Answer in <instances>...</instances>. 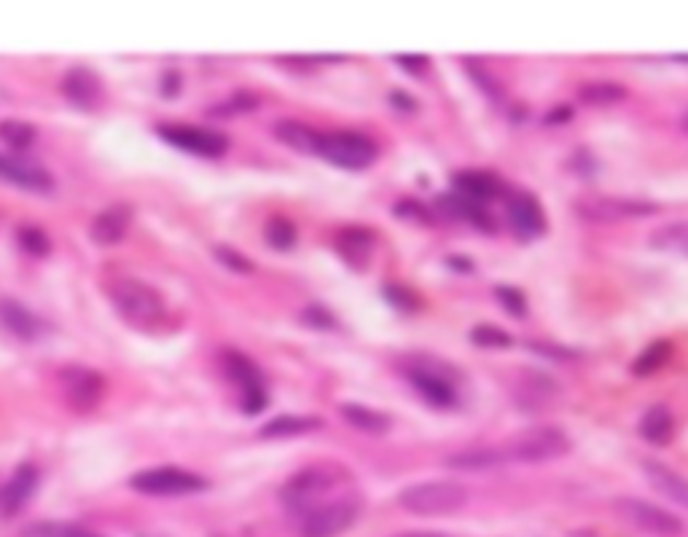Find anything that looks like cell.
Masks as SVG:
<instances>
[{
    "label": "cell",
    "instance_id": "6da1fadb",
    "mask_svg": "<svg viewBox=\"0 0 688 537\" xmlns=\"http://www.w3.org/2000/svg\"><path fill=\"white\" fill-rule=\"evenodd\" d=\"M108 296H111L113 307L119 309V315L140 328L159 323L164 315L162 296L138 277H113L108 285Z\"/></svg>",
    "mask_w": 688,
    "mask_h": 537
},
{
    "label": "cell",
    "instance_id": "7a4b0ae2",
    "mask_svg": "<svg viewBox=\"0 0 688 537\" xmlns=\"http://www.w3.org/2000/svg\"><path fill=\"white\" fill-rule=\"evenodd\" d=\"M500 449L503 462H551L570 452V438L559 427H530L525 433L514 435Z\"/></svg>",
    "mask_w": 688,
    "mask_h": 537
},
{
    "label": "cell",
    "instance_id": "3957f363",
    "mask_svg": "<svg viewBox=\"0 0 688 537\" xmlns=\"http://www.w3.org/2000/svg\"><path fill=\"white\" fill-rule=\"evenodd\" d=\"M398 503L420 516H444L460 511L468 503V489L457 481H422L406 486L398 495Z\"/></svg>",
    "mask_w": 688,
    "mask_h": 537
},
{
    "label": "cell",
    "instance_id": "277c9868",
    "mask_svg": "<svg viewBox=\"0 0 688 537\" xmlns=\"http://www.w3.org/2000/svg\"><path fill=\"white\" fill-rule=\"evenodd\" d=\"M339 481V473L328 465H312V468L299 470L296 476H291L285 481L283 492H280V500L288 511L301 513L307 516L315 508L323 505V497L331 486H336Z\"/></svg>",
    "mask_w": 688,
    "mask_h": 537
},
{
    "label": "cell",
    "instance_id": "5b68a950",
    "mask_svg": "<svg viewBox=\"0 0 688 537\" xmlns=\"http://www.w3.org/2000/svg\"><path fill=\"white\" fill-rule=\"evenodd\" d=\"M315 154L344 170H363L377 159V145L361 132H320Z\"/></svg>",
    "mask_w": 688,
    "mask_h": 537
},
{
    "label": "cell",
    "instance_id": "8992f818",
    "mask_svg": "<svg viewBox=\"0 0 688 537\" xmlns=\"http://www.w3.org/2000/svg\"><path fill=\"white\" fill-rule=\"evenodd\" d=\"M132 489H138L143 495L181 497L207 489V481L202 476H197V473H191V470L164 465V468L140 470L138 476L132 478Z\"/></svg>",
    "mask_w": 688,
    "mask_h": 537
},
{
    "label": "cell",
    "instance_id": "52a82bcc",
    "mask_svg": "<svg viewBox=\"0 0 688 537\" xmlns=\"http://www.w3.org/2000/svg\"><path fill=\"white\" fill-rule=\"evenodd\" d=\"M363 511L361 497L344 495L334 503H323L312 513L304 516V527L301 535L304 537H339L342 532L353 527L358 516Z\"/></svg>",
    "mask_w": 688,
    "mask_h": 537
},
{
    "label": "cell",
    "instance_id": "ba28073f",
    "mask_svg": "<svg viewBox=\"0 0 688 537\" xmlns=\"http://www.w3.org/2000/svg\"><path fill=\"white\" fill-rule=\"evenodd\" d=\"M613 511L619 513L627 524L643 529L648 535L678 537L683 532V521L678 516H672L670 511H664V508H659L654 503L637 500V497H619L613 503Z\"/></svg>",
    "mask_w": 688,
    "mask_h": 537
},
{
    "label": "cell",
    "instance_id": "9c48e42d",
    "mask_svg": "<svg viewBox=\"0 0 688 537\" xmlns=\"http://www.w3.org/2000/svg\"><path fill=\"white\" fill-rule=\"evenodd\" d=\"M164 143L181 148L186 154L202 156V159H218L229 148V137L224 132L205 127H191V124H162L156 129Z\"/></svg>",
    "mask_w": 688,
    "mask_h": 537
},
{
    "label": "cell",
    "instance_id": "30bf717a",
    "mask_svg": "<svg viewBox=\"0 0 688 537\" xmlns=\"http://www.w3.org/2000/svg\"><path fill=\"white\" fill-rule=\"evenodd\" d=\"M576 210L581 218L594 223H621L632 221V218H648L654 215L659 207L643 199L627 197H586L578 199Z\"/></svg>",
    "mask_w": 688,
    "mask_h": 537
},
{
    "label": "cell",
    "instance_id": "8fae6325",
    "mask_svg": "<svg viewBox=\"0 0 688 537\" xmlns=\"http://www.w3.org/2000/svg\"><path fill=\"white\" fill-rule=\"evenodd\" d=\"M224 368L229 379L240 387L242 409L245 414H258L267 406V387H264V376L258 371V366L250 358L240 355V352H226Z\"/></svg>",
    "mask_w": 688,
    "mask_h": 537
},
{
    "label": "cell",
    "instance_id": "7c38bea8",
    "mask_svg": "<svg viewBox=\"0 0 688 537\" xmlns=\"http://www.w3.org/2000/svg\"><path fill=\"white\" fill-rule=\"evenodd\" d=\"M506 215L511 229L519 237L533 239L541 237L543 231H546V215H543L541 202L533 194H511L506 202Z\"/></svg>",
    "mask_w": 688,
    "mask_h": 537
},
{
    "label": "cell",
    "instance_id": "4fadbf2b",
    "mask_svg": "<svg viewBox=\"0 0 688 537\" xmlns=\"http://www.w3.org/2000/svg\"><path fill=\"white\" fill-rule=\"evenodd\" d=\"M35 486H38V468L35 465H19L14 470V476L6 481V486L0 489V513L11 519L17 516L33 497Z\"/></svg>",
    "mask_w": 688,
    "mask_h": 537
},
{
    "label": "cell",
    "instance_id": "5bb4252c",
    "mask_svg": "<svg viewBox=\"0 0 688 537\" xmlns=\"http://www.w3.org/2000/svg\"><path fill=\"white\" fill-rule=\"evenodd\" d=\"M62 94L78 108L95 111L97 105L103 103V81L97 78L95 70L73 68L62 78Z\"/></svg>",
    "mask_w": 688,
    "mask_h": 537
},
{
    "label": "cell",
    "instance_id": "9a60e30c",
    "mask_svg": "<svg viewBox=\"0 0 688 537\" xmlns=\"http://www.w3.org/2000/svg\"><path fill=\"white\" fill-rule=\"evenodd\" d=\"M65 393L78 411H92L105 393V379L86 368H70L65 374Z\"/></svg>",
    "mask_w": 688,
    "mask_h": 537
},
{
    "label": "cell",
    "instance_id": "2e32d148",
    "mask_svg": "<svg viewBox=\"0 0 688 537\" xmlns=\"http://www.w3.org/2000/svg\"><path fill=\"white\" fill-rule=\"evenodd\" d=\"M409 379H412L414 390H417L425 401L433 403V406H439V409L455 406V401H457L455 384H452V379L439 374V371H433V368H428V366H417L409 371Z\"/></svg>",
    "mask_w": 688,
    "mask_h": 537
},
{
    "label": "cell",
    "instance_id": "e0dca14e",
    "mask_svg": "<svg viewBox=\"0 0 688 537\" xmlns=\"http://www.w3.org/2000/svg\"><path fill=\"white\" fill-rule=\"evenodd\" d=\"M643 470L645 478H648V484L654 486L659 495H664L667 500H672V503L688 508V478L683 476V473H678V470H672L670 465H664V462L656 460H645Z\"/></svg>",
    "mask_w": 688,
    "mask_h": 537
},
{
    "label": "cell",
    "instance_id": "ac0fdd59",
    "mask_svg": "<svg viewBox=\"0 0 688 537\" xmlns=\"http://www.w3.org/2000/svg\"><path fill=\"white\" fill-rule=\"evenodd\" d=\"M0 178L9 180L11 186L27 188V191H38V194H46L52 191L54 180L52 175L41 167H33V164L19 162V159H11V156L0 154Z\"/></svg>",
    "mask_w": 688,
    "mask_h": 537
},
{
    "label": "cell",
    "instance_id": "d6986e66",
    "mask_svg": "<svg viewBox=\"0 0 688 537\" xmlns=\"http://www.w3.org/2000/svg\"><path fill=\"white\" fill-rule=\"evenodd\" d=\"M452 186H455V194L471 205L482 207L484 202L498 197V180L490 172H479V170H465L457 172L452 178Z\"/></svg>",
    "mask_w": 688,
    "mask_h": 537
},
{
    "label": "cell",
    "instance_id": "ffe728a7",
    "mask_svg": "<svg viewBox=\"0 0 688 537\" xmlns=\"http://www.w3.org/2000/svg\"><path fill=\"white\" fill-rule=\"evenodd\" d=\"M0 325L22 341L38 339L43 331L41 320L14 299H0Z\"/></svg>",
    "mask_w": 688,
    "mask_h": 537
},
{
    "label": "cell",
    "instance_id": "44dd1931",
    "mask_svg": "<svg viewBox=\"0 0 688 537\" xmlns=\"http://www.w3.org/2000/svg\"><path fill=\"white\" fill-rule=\"evenodd\" d=\"M129 221H132V210L127 205L108 207L92 221V239L97 245H116L127 234Z\"/></svg>",
    "mask_w": 688,
    "mask_h": 537
},
{
    "label": "cell",
    "instance_id": "7402d4cb",
    "mask_svg": "<svg viewBox=\"0 0 688 537\" xmlns=\"http://www.w3.org/2000/svg\"><path fill=\"white\" fill-rule=\"evenodd\" d=\"M339 411H342L344 422L353 425L355 430H361V433L382 435L390 430V417L382 414V411L363 406V403H342V409Z\"/></svg>",
    "mask_w": 688,
    "mask_h": 537
},
{
    "label": "cell",
    "instance_id": "603a6c76",
    "mask_svg": "<svg viewBox=\"0 0 688 537\" xmlns=\"http://www.w3.org/2000/svg\"><path fill=\"white\" fill-rule=\"evenodd\" d=\"M672 433H675V419H672V411L667 406H654V409L645 411L643 419H640V435L648 444H667Z\"/></svg>",
    "mask_w": 688,
    "mask_h": 537
},
{
    "label": "cell",
    "instance_id": "cb8c5ba5",
    "mask_svg": "<svg viewBox=\"0 0 688 537\" xmlns=\"http://www.w3.org/2000/svg\"><path fill=\"white\" fill-rule=\"evenodd\" d=\"M275 135L277 140L291 145L293 151H299V154H315L318 151L320 132H315L307 124H299V121H280L275 127Z\"/></svg>",
    "mask_w": 688,
    "mask_h": 537
},
{
    "label": "cell",
    "instance_id": "d4e9b609",
    "mask_svg": "<svg viewBox=\"0 0 688 537\" xmlns=\"http://www.w3.org/2000/svg\"><path fill=\"white\" fill-rule=\"evenodd\" d=\"M323 419L318 417H296V414H283V417L272 419L261 427V438H293V435H304L318 430Z\"/></svg>",
    "mask_w": 688,
    "mask_h": 537
},
{
    "label": "cell",
    "instance_id": "484cf974",
    "mask_svg": "<svg viewBox=\"0 0 688 537\" xmlns=\"http://www.w3.org/2000/svg\"><path fill=\"white\" fill-rule=\"evenodd\" d=\"M447 465L457 470H490L503 465V457H500V449H468V452L452 454Z\"/></svg>",
    "mask_w": 688,
    "mask_h": 537
},
{
    "label": "cell",
    "instance_id": "4316f807",
    "mask_svg": "<svg viewBox=\"0 0 688 537\" xmlns=\"http://www.w3.org/2000/svg\"><path fill=\"white\" fill-rule=\"evenodd\" d=\"M651 245L659 250H667V253L688 256V221L667 223V226H662V229H656Z\"/></svg>",
    "mask_w": 688,
    "mask_h": 537
},
{
    "label": "cell",
    "instance_id": "83f0119b",
    "mask_svg": "<svg viewBox=\"0 0 688 537\" xmlns=\"http://www.w3.org/2000/svg\"><path fill=\"white\" fill-rule=\"evenodd\" d=\"M578 97L586 105H613L627 97V89L613 81H594V84H584L578 89Z\"/></svg>",
    "mask_w": 688,
    "mask_h": 537
},
{
    "label": "cell",
    "instance_id": "f1b7e54d",
    "mask_svg": "<svg viewBox=\"0 0 688 537\" xmlns=\"http://www.w3.org/2000/svg\"><path fill=\"white\" fill-rule=\"evenodd\" d=\"M672 355V344L670 341H651L648 347L643 350V355L635 360V366H632V371H635L637 376H648L654 374V371H659V368L670 360Z\"/></svg>",
    "mask_w": 688,
    "mask_h": 537
},
{
    "label": "cell",
    "instance_id": "f546056e",
    "mask_svg": "<svg viewBox=\"0 0 688 537\" xmlns=\"http://www.w3.org/2000/svg\"><path fill=\"white\" fill-rule=\"evenodd\" d=\"M0 140L14 151H25L35 140V129L25 121H0Z\"/></svg>",
    "mask_w": 688,
    "mask_h": 537
},
{
    "label": "cell",
    "instance_id": "4dcf8cb0",
    "mask_svg": "<svg viewBox=\"0 0 688 537\" xmlns=\"http://www.w3.org/2000/svg\"><path fill=\"white\" fill-rule=\"evenodd\" d=\"M267 242L272 245V248L277 250H288L296 245V226H293L288 218H283V215H275V218H269L267 223Z\"/></svg>",
    "mask_w": 688,
    "mask_h": 537
},
{
    "label": "cell",
    "instance_id": "1f68e13d",
    "mask_svg": "<svg viewBox=\"0 0 688 537\" xmlns=\"http://www.w3.org/2000/svg\"><path fill=\"white\" fill-rule=\"evenodd\" d=\"M339 250H342L344 256L350 258V261H355V258H369L371 234H366V231H361V229L344 231L342 237H339Z\"/></svg>",
    "mask_w": 688,
    "mask_h": 537
},
{
    "label": "cell",
    "instance_id": "d6a6232c",
    "mask_svg": "<svg viewBox=\"0 0 688 537\" xmlns=\"http://www.w3.org/2000/svg\"><path fill=\"white\" fill-rule=\"evenodd\" d=\"M473 344L479 347H490V350H506L511 347V333L500 331L495 325H476L471 331Z\"/></svg>",
    "mask_w": 688,
    "mask_h": 537
},
{
    "label": "cell",
    "instance_id": "836d02e7",
    "mask_svg": "<svg viewBox=\"0 0 688 537\" xmlns=\"http://www.w3.org/2000/svg\"><path fill=\"white\" fill-rule=\"evenodd\" d=\"M19 245L30 253V256H46L49 250H52V242H49V237L43 234L41 229H35V226H25V229H19Z\"/></svg>",
    "mask_w": 688,
    "mask_h": 537
},
{
    "label": "cell",
    "instance_id": "e575fe53",
    "mask_svg": "<svg viewBox=\"0 0 688 537\" xmlns=\"http://www.w3.org/2000/svg\"><path fill=\"white\" fill-rule=\"evenodd\" d=\"M495 293H498L500 304H503V307H506L508 312H511V315H525L527 299H525V293H522V290L508 288V285H506V288H503V285H500V288L495 290Z\"/></svg>",
    "mask_w": 688,
    "mask_h": 537
},
{
    "label": "cell",
    "instance_id": "d590c367",
    "mask_svg": "<svg viewBox=\"0 0 688 537\" xmlns=\"http://www.w3.org/2000/svg\"><path fill=\"white\" fill-rule=\"evenodd\" d=\"M215 258H218L221 264L229 266V269H234V272H250V269H253V264H250L248 258L232 248H215Z\"/></svg>",
    "mask_w": 688,
    "mask_h": 537
},
{
    "label": "cell",
    "instance_id": "8d00e7d4",
    "mask_svg": "<svg viewBox=\"0 0 688 537\" xmlns=\"http://www.w3.org/2000/svg\"><path fill=\"white\" fill-rule=\"evenodd\" d=\"M385 293H387V299H393V304H398V307H406V309H417V307H420V299H417V296H412L409 290L396 288V285H390V288H387Z\"/></svg>",
    "mask_w": 688,
    "mask_h": 537
},
{
    "label": "cell",
    "instance_id": "74e56055",
    "mask_svg": "<svg viewBox=\"0 0 688 537\" xmlns=\"http://www.w3.org/2000/svg\"><path fill=\"white\" fill-rule=\"evenodd\" d=\"M396 62L409 73H422L428 68V57H422V54H398Z\"/></svg>",
    "mask_w": 688,
    "mask_h": 537
},
{
    "label": "cell",
    "instance_id": "f35d334b",
    "mask_svg": "<svg viewBox=\"0 0 688 537\" xmlns=\"http://www.w3.org/2000/svg\"><path fill=\"white\" fill-rule=\"evenodd\" d=\"M46 537H97V535L84 532V529H78V527H57V529H52V532H46Z\"/></svg>",
    "mask_w": 688,
    "mask_h": 537
},
{
    "label": "cell",
    "instance_id": "ab89813d",
    "mask_svg": "<svg viewBox=\"0 0 688 537\" xmlns=\"http://www.w3.org/2000/svg\"><path fill=\"white\" fill-rule=\"evenodd\" d=\"M396 537H449V535H444V532H404V535H396Z\"/></svg>",
    "mask_w": 688,
    "mask_h": 537
},
{
    "label": "cell",
    "instance_id": "60d3db41",
    "mask_svg": "<svg viewBox=\"0 0 688 537\" xmlns=\"http://www.w3.org/2000/svg\"><path fill=\"white\" fill-rule=\"evenodd\" d=\"M680 124H683V129H686V132H688V111L683 113V119H680Z\"/></svg>",
    "mask_w": 688,
    "mask_h": 537
}]
</instances>
